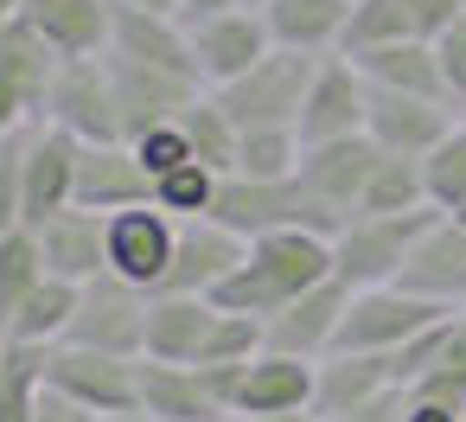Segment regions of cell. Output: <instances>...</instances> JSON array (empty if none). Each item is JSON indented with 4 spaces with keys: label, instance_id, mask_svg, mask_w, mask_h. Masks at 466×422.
<instances>
[{
    "label": "cell",
    "instance_id": "6da1fadb",
    "mask_svg": "<svg viewBox=\"0 0 466 422\" xmlns=\"http://www.w3.org/2000/svg\"><path fill=\"white\" fill-rule=\"evenodd\" d=\"M319 282H332V237L326 231H275V237H256L249 256L205 301L224 307V314H249V320L268 326L288 301H300Z\"/></svg>",
    "mask_w": 466,
    "mask_h": 422
},
{
    "label": "cell",
    "instance_id": "7a4b0ae2",
    "mask_svg": "<svg viewBox=\"0 0 466 422\" xmlns=\"http://www.w3.org/2000/svg\"><path fill=\"white\" fill-rule=\"evenodd\" d=\"M211 218L224 231H237L243 243L256 237H275V231H339V218L300 186V180H243V173H224L218 180V205Z\"/></svg>",
    "mask_w": 466,
    "mask_h": 422
},
{
    "label": "cell",
    "instance_id": "3957f363",
    "mask_svg": "<svg viewBox=\"0 0 466 422\" xmlns=\"http://www.w3.org/2000/svg\"><path fill=\"white\" fill-rule=\"evenodd\" d=\"M434 218H441L434 205L396 211V218H345V224L332 231V275H339L345 288H390Z\"/></svg>",
    "mask_w": 466,
    "mask_h": 422
},
{
    "label": "cell",
    "instance_id": "277c9868",
    "mask_svg": "<svg viewBox=\"0 0 466 422\" xmlns=\"http://www.w3.org/2000/svg\"><path fill=\"white\" fill-rule=\"evenodd\" d=\"M313 71H319V58L275 46L256 71H243L237 84H224V90H211V97L224 103V116H230L243 135H249V129H294V135H300V103H307Z\"/></svg>",
    "mask_w": 466,
    "mask_h": 422
},
{
    "label": "cell",
    "instance_id": "5b68a950",
    "mask_svg": "<svg viewBox=\"0 0 466 422\" xmlns=\"http://www.w3.org/2000/svg\"><path fill=\"white\" fill-rule=\"evenodd\" d=\"M453 307H434L409 288H351V307H345V326H339V345L332 352H402L415 345L421 333H434Z\"/></svg>",
    "mask_w": 466,
    "mask_h": 422
},
{
    "label": "cell",
    "instance_id": "8992f818",
    "mask_svg": "<svg viewBox=\"0 0 466 422\" xmlns=\"http://www.w3.org/2000/svg\"><path fill=\"white\" fill-rule=\"evenodd\" d=\"M46 384L96 416H128L141 409V358L90 352V345H52L46 352Z\"/></svg>",
    "mask_w": 466,
    "mask_h": 422
},
{
    "label": "cell",
    "instance_id": "52a82bcc",
    "mask_svg": "<svg viewBox=\"0 0 466 422\" xmlns=\"http://www.w3.org/2000/svg\"><path fill=\"white\" fill-rule=\"evenodd\" d=\"M103 250H109V275L141 288V294H160L167 269H173V250H179V218H167L160 205H128V211H109L103 224Z\"/></svg>",
    "mask_w": 466,
    "mask_h": 422
},
{
    "label": "cell",
    "instance_id": "ba28073f",
    "mask_svg": "<svg viewBox=\"0 0 466 422\" xmlns=\"http://www.w3.org/2000/svg\"><path fill=\"white\" fill-rule=\"evenodd\" d=\"M147 307H154V294H141V288H128V282H116V275H96V282H84V294H77V320H71V339H65V345L141 358V352H147Z\"/></svg>",
    "mask_w": 466,
    "mask_h": 422
},
{
    "label": "cell",
    "instance_id": "9c48e42d",
    "mask_svg": "<svg viewBox=\"0 0 466 422\" xmlns=\"http://www.w3.org/2000/svg\"><path fill=\"white\" fill-rule=\"evenodd\" d=\"M77 160H84V141L58 122H33L26 141H20V186H26V231L46 224L52 211H71L77 205Z\"/></svg>",
    "mask_w": 466,
    "mask_h": 422
},
{
    "label": "cell",
    "instance_id": "30bf717a",
    "mask_svg": "<svg viewBox=\"0 0 466 422\" xmlns=\"http://www.w3.org/2000/svg\"><path fill=\"white\" fill-rule=\"evenodd\" d=\"M46 122L71 129L77 141H122V103L103 58H65L46 97Z\"/></svg>",
    "mask_w": 466,
    "mask_h": 422
},
{
    "label": "cell",
    "instance_id": "8fae6325",
    "mask_svg": "<svg viewBox=\"0 0 466 422\" xmlns=\"http://www.w3.org/2000/svg\"><path fill=\"white\" fill-rule=\"evenodd\" d=\"M186 39H192V65H198V84H205V90H224V84H237L243 71H256V65L275 52L268 26H262V7L218 14V20H198V26H186Z\"/></svg>",
    "mask_w": 466,
    "mask_h": 422
},
{
    "label": "cell",
    "instance_id": "7c38bea8",
    "mask_svg": "<svg viewBox=\"0 0 466 422\" xmlns=\"http://www.w3.org/2000/svg\"><path fill=\"white\" fill-rule=\"evenodd\" d=\"M460 122L453 103H434V97H396V90H370L364 103V135L383 148V154H402V160H428L447 129Z\"/></svg>",
    "mask_w": 466,
    "mask_h": 422
},
{
    "label": "cell",
    "instance_id": "4fadbf2b",
    "mask_svg": "<svg viewBox=\"0 0 466 422\" xmlns=\"http://www.w3.org/2000/svg\"><path fill=\"white\" fill-rule=\"evenodd\" d=\"M377 160H383V148L370 141V135H345V141H313V148H300V186L345 224L351 211H358V199H364V186H370V173H377Z\"/></svg>",
    "mask_w": 466,
    "mask_h": 422
},
{
    "label": "cell",
    "instance_id": "5bb4252c",
    "mask_svg": "<svg viewBox=\"0 0 466 422\" xmlns=\"http://www.w3.org/2000/svg\"><path fill=\"white\" fill-rule=\"evenodd\" d=\"M364 103H370V84L358 77V65L345 52L319 58V71L307 84V103H300V148L364 135Z\"/></svg>",
    "mask_w": 466,
    "mask_h": 422
},
{
    "label": "cell",
    "instance_id": "9a60e30c",
    "mask_svg": "<svg viewBox=\"0 0 466 422\" xmlns=\"http://www.w3.org/2000/svg\"><path fill=\"white\" fill-rule=\"evenodd\" d=\"M313 384H319V358H294V352L262 345L237 377L230 422L237 416H300V409H313Z\"/></svg>",
    "mask_w": 466,
    "mask_h": 422
},
{
    "label": "cell",
    "instance_id": "2e32d148",
    "mask_svg": "<svg viewBox=\"0 0 466 422\" xmlns=\"http://www.w3.org/2000/svg\"><path fill=\"white\" fill-rule=\"evenodd\" d=\"M453 20H460L453 0H351V26H345V46H339V52L351 58V52L402 46V39L434 46Z\"/></svg>",
    "mask_w": 466,
    "mask_h": 422
},
{
    "label": "cell",
    "instance_id": "e0dca14e",
    "mask_svg": "<svg viewBox=\"0 0 466 422\" xmlns=\"http://www.w3.org/2000/svg\"><path fill=\"white\" fill-rule=\"evenodd\" d=\"M396 288H409V294H421V301L460 314V307H466V224L441 211V218L421 231V243L409 250Z\"/></svg>",
    "mask_w": 466,
    "mask_h": 422
},
{
    "label": "cell",
    "instance_id": "ac0fdd59",
    "mask_svg": "<svg viewBox=\"0 0 466 422\" xmlns=\"http://www.w3.org/2000/svg\"><path fill=\"white\" fill-rule=\"evenodd\" d=\"M345 307H351V288L332 275V282L307 288L300 301H288V307H281V314L262 326V339H268L275 352H294V358H326V352L339 345Z\"/></svg>",
    "mask_w": 466,
    "mask_h": 422
},
{
    "label": "cell",
    "instance_id": "d6986e66",
    "mask_svg": "<svg viewBox=\"0 0 466 422\" xmlns=\"http://www.w3.org/2000/svg\"><path fill=\"white\" fill-rule=\"evenodd\" d=\"M77 205L84 211H128V205H154V180L135 160L128 141H84L77 160Z\"/></svg>",
    "mask_w": 466,
    "mask_h": 422
},
{
    "label": "cell",
    "instance_id": "ffe728a7",
    "mask_svg": "<svg viewBox=\"0 0 466 422\" xmlns=\"http://www.w3.org/2000/svg\"><path fill=\"white\" fill-rule=\"evenodd\" d=\"M20 20L58 58H103L116 39V0H26Z\"/></svg>",
    "mask_w": 466,
    "mask_h": 422
},
{
    "label": "cell",
    "instance_id": "44dd1931",
    "mask_svg": "<svg viewBox=\"0 0 466 422\" xmlns=\"http://www.w3.org/2000/svg\"><path fill=\"white\" fill-rule=\"evenodd\" d=\"M103 211H84V205H71V211H52L46 224H33V237H39V256H46V275H58V282H96V275H109V250H103Z\"/></svg>",
    "mask_w": 466,
    "mask_h": 422
},
{
    "label": "cell",
    "instance_id": "7402d4cb",
    "mask_svg": "<svg viewBox=\"0 0 466 422\" xmlns=\"http://www.w3.org/2000/svg\"><path fill=\"white\" fill-rule=\"evenodd\" d=\"M243 256H249V243L237 231H224L218 218H192V224H179V250H173L160 294H211Z\"/></svg>",
    "mask_w": 466,
    "mask_h": 422
},
{
    "label": "cell",
    "instance_id": "603a6c76",
    "mask_svg": "<svg viewBox=\"0 0 466 422\" xmlns=\"http://www.w3.org/2000/svg\"><path fill=\"white\" fill-rule=\"evenodd\" d=\"M390 390H409V384L396 377V365L383 352H326L319 358V384H313V416L326 422V416H345V409L377 403Z\"/></svg>",
    "mask_w": 466,
    "mask_h": 422
},
{
    "label": "cell",
    "instance_id": "cb8c5ba5",
    "mask_svg": "<svg viewBox=\"0 0 466 422\" xmlns=\"http://www.w3.org/2000/svg\"><path fill=\"white\" fill-rule=\"evenodd\" d=\"M262 26L281 52L332 58L351 26V0H262Z\"/></svg>",
    "mask_w": 466,
    "mask_h": 422
},
{
    "label": "cell",
    "instance_id": "d4e9b609",
    "mask_svg": "<svg viewBox=\"0 0 466 422\" xmlns=\"http://www.w3.org/2000/svg\"><path fill=\"white\" fill-rule=\"evenodd\" d=\"M141 409L154 422H230L198 365H160V358H141Z\"/></svg>",
    "mask_w": 466,
    "mask_h": 422
},
{
    "label": "cell",
    "instance_id": "484cf974",
    "mask_svg": "<svg viewBox=\"0 0 466 422\" xmlns=\"http://www.w3.org/2000/svg\"><path fill=\"white\" fill-rule=\"evenodd\" d=\"M211 326H218V307H211L205 294H154V307H147V352H141V358L198 365Z\"/></svg>",
    "mask_w": 466,
    "mask_h": 422
},
{
    "label": "cell",
    "instance_id": "4316f807",
    "mask_svg": "<svg viewBox=\"0 0 466 422\" xmlns=\"http://www.w3.org/2000/svg\"><path fill=\"white\" fill-rule=\"evenodd\" d=\"M351 65H358V77H364L370 90H396V97H434V103H447V90H441V65H434V46H421V39L351 52Z\"/></svg>",
    "mask_w": 466,
    "mask_h": 422
},
{
    "label": "cell",
    "instance_id": "83f0119b",
    "mask_svg": "<svg viewBox=\"0 0 466 422\" xmlns=\"http://www.w3.org/2000/svg\"><path fill=\"white\" fill-rule=\"evenodd\" d=\"M77 282H58V275H46L26 301H20V314H14V326H7V339L14 345H39V352H52V345H65L71 339V320H77Z\"/></svg>",
    "mask_w": 466,
    "mask_h": 422
},
{
    "label": "cell",
    "instance_id": "f1b7e54d",
    "mask_svg": "<svg viewBox=\"0 0 466 422\" xmlns=\"http://www.w3.org/2000/svg\"><path fill=\"white\" fill-rule=\"evenodd\" d=\"M58 52L26 26V20H14V26H0V71H7L26 97H33V109H39V122H46V97H52V77H58Z\"/></svg>",
    "mask_w": 466,
    "mask_h": 422
},
{
    "label": "cell",
    "instance_id": "f546056e",
    "mask_svg": "<svg viewBox=\"0 0 466 422\" xmlns=\"http://www.w3.org/2000/svg\"><path fill=\"white\" fill-rule=\"evenodd\" d=\"M421 205H428V180H421V160L383 154L351 218H396V211H421Z\"/></svg>",
    "mask_w": 466,
    "mask_h": 422
},
{
    "label": "cell",
    "instance_id": "4dcf8cb0",
    "mask_svg": "<svg viewBox=\"0 0 466 422\" xmlns=\"http://www.w3.org/2000/svg\"><path fill=\"white\" fill-rule=\"evenodd\" d=\"M179 129H186V141H192L198 167H211V173H237V141H243V129L224 116V103H218L211 90L179 116Z\"/></svg>",
    "mask_w": 466,
    "mask_h": 422
},
{
    "label": "cell",
    "instance_id": "1f68e13d",
    "mask_svg": "<svg viewBox=\"0 0 466 422\" xmlns=\"http://www.w3.org/2000/svg\"><path fill=\"white\" fill-rule=\"evenodd\" d=\"M46 282V256H39V237L33 231H14V237H0V339H7L20 301Z\"/></svg>",
    "mask_w": 466,
    "mask_h": 422
},
{
    "label": "cell",
    "instance_id": "d6a6232c",
    "mask_svg": "<svg viewBox=\"0 0 466 422\" xmlns=\"http://www.w3.org/2000/svg\"><path fill=\"white\" fill-rule=\"evenodd\" d=\"M39 390H46V352L7 339V371H0V422H39Z\"/></svg>",
    "mask_w": 466,
    "mask_h": 422
},
{
    "label": "cell",
    "instance_id": "836d02e7",
    "mask_svg": "<svg viewBox=\"0 0 466 422\" xmlns=\"http://www.w3.org/2000/svg\"><path fill=\"white\" fill-rule=\"evenodd\" d=\"M421 180H428V205L460 218L466 211V116L447 129V141L421 160Z\"/></svg>",
    "mask_w": 466,
    "mask_h": 422
},
{
    "label": "cell",
    "instance_id": "e575fe53",
    "mask_svg": "<svg viewBox=\"0 0 466 422\" xmlns=\"http://www.w3.org/2000/svg\"><path fill=\"white\" fill-rule=\"evenodd\" d=\"M218 180H224V173H211V167L186 160V167H173V173H160V180H154V205H160L167 218H179V224L211 218V205H218Z\"/></svg>",
    "mask_w": 466,
    "mask_h": 422
},
{
    "label": "cell",
    "instance_id": "d590c367",
    "mask_svg": "<svg viewBox=\"0 0 466 422\" xmlns=\"http://www.w3.org/2000/svg\"><path fill=\"white\" fill-rule=\"evenodd\" d=\"M237 173L243 180H294L300 173V135L294 129H249L237 141Z\"/></svg>",
    "mask_w": 466,
    "mask_h": 422
},
{
    "label": "cell",
    "instance_id": "8d00e7d4",
    "mask_svg": "<svg viewBox=\"0 0 466 422\" xmlns=\"http://www.w3.org/2000/svg\"><path fill=\"white\" fill-rule=\"evenodd\" d=\"M409 390H434V396H453L466 403V307L441 326V345H434V365L409 384Z\"/></svg>",
    "mask_w": 466,
    "mask_h": 422
},
{
    "label": "cell",
    "instance_id": "74e56055",
    "mask_svg": "<svg viewBox=\"0 0 466 422\" xmlns=\"http://www.w3.org/2000/svg\"><path fill=\"white\" fill-rule=\"evenodd\" d=\"M128 148H135V160L147 167V180H160V173H173V167H186V160H198L179 122H154V129H141V135H135Z\"/></svg>",
    "mask_w": 466,
    "mask_h": 422
},
{
    "label": "cell",
    "instance_id": "f35d334b",
    "mask_svg": "<svg viewBox=\"0 0 466 422\" xmlns=\"http://www.w3.org/2000/svg\"><path fill=\"white\" fill-rule=\"evenodd\" d=\"M20 141H26V135H14V141H0V237H14V231H26V186H20Z\"/></svg>",
    "mask_w": 466,
    "mask_h": 422
},
{
    "label": "cell",
    "instance_id": "ab89813d",
    "mask_svg": "<svg viewBox=\"0 0 466 422\" xmlns=\"http://www.w3.org/2000/svg\"><path fill=\"white\" fill-rule=\"evenodd\" d=\"M434 65H441V90H447V103L466 116V14L434 39Z\"/></svg>",
    "mask_w": 466,
    "mask_h": 422
},
{
    "label": "cell",
    "instance_id": "60d3db41",
    "mask_svg": "<svg viewBox=\"0 0 466 422\" xmlns=\"http://www.w3.org/2000/svg\"><path fill=\"white\" fill-rule=\"evenodd\" d=\"M39 122V109H33V97L7 77V71H0V141H14V135H26Z\"/></svg>",
    "mask_w": 466,
    "mask_h": 422
},
{
    "label": "cell",
    "instance_id": "b9f144b4",
    "mask_svg": "<svg viewBox=\"0 0 466 422\" xmlns=\"http://www.w3.org/2000/svg\"><path fill=\"white\" fill-rule=\"evenodd\" d=\"M402 422H466V403L453 396H434V390H409V409Z\"/></svg>",
    "mask_w": 466,
    "mask_h": 422
},
{
    "label": "cell",
    "instance_id": "7bdbcfd3",
    "mask_svg": "<svg viewBox=\"0 0 466 422\" xmlns=\"http://www.w3.org/2000/svg\"><path fill=\"white\" fill-rule=\"evenodd\" d=\"M402 409H409V390H390V396H377V403H358V409H345V416H326V422H402Z\"/></svg>",
    "mask_w": 466,
    "mask_h": 422
},
{
    "label": "cell",
    "instance_id": "ee69618b",
    "mask_svg": "<svg viewBox=\"0 0 466 422\" xmlns=\"http://www.w3.org/2000/svg\"><path fill=\"white\" fill-rule=\"evenodd\" d=\"M39 422H103L96 409H84V403H71V396H58L52 384L39 390Z\"/></svg>",
    "mask_w": 466,
    "mask_h": 422
},
{
    "label": "cell",
    "instance_id": "f6af8a7d",
    "mask_svg": "<svg viewBox=\"0 0 466 422\" xmlns=\"http://www.w3.org/2000/svg\"><path fill=\"white\" fill-rule=\"evenodd\" d=\"M256 0H186L179 7V26H198V20H218V14H243Z\"/></svg>",
    "mask_w": 466,
    "mask_h": 422
},
{
    "label": "cell",
    "instance_id": "bcb514c9",
    "mask_svg": "<svg viewBox=\"0 0 466 422\" xmlns=\"http://www.w3.org/2000/svg\"><path fill=\"white\" fill-rule=\"evenodd\" d=\"M116 7H135V14H167V20H179V7H186V0H116Z\"/></svg>",
    "mask_w": 466,
    "mask_h": 422
},
{
    "label": "cell",
    "instance_id": "7dc6e473",
    "mask_svg": "<svg viewBox=\"0 0 466 422\" xmlns=\"http://www.w3.org/2000/svg\"><path fill=\"white\" fill-rule=\"evenodd\" d=\"M237 422H319L313 409H300V416H237Z\"/></svg>",
    "mask_w": 466,
    "mask_h": 422
},
{
    "label": "cell",
    "instance_id": "c3c4849f",
    "mask_svg": "<svg viewBox=\"0 0 466 422\" xmlns=\"http://www.w3.org/2000/svg\"><path fill=\"white\" fill-rule=\"evenodd\" d=\"M103 422H154L147 409H128V416H103Z\"/></svg>",
    "mask_w": 466,
    "mask_h": 422
},
{
    "label": "cell",
    "instance_id": "681fc988",
    "mask_svg": "<svg viewBox=\"0 0 466 422\" xmlns=\"http://www.w3.org/2000/svg\"><path fill=\"white\" fill-rule=\"evenodd\" d=\"M0 371H7V339H0Z\"/></svg>",
    "mask_w": 466,
    "mask_h": 422
},
{
    "label": "cell",
    "instance_id": "f907efd6",
    "mask_svg": "<svg viewBox=\"0 0 466 422\" xmlns=\"http://www.w3.org/2000/svg\"><path fill=\"white\" fill-rule=\"evenodd\" d=\"M453 7H460V14H466V0H453Z\"/></svg>",
    "mask_w": 466,
    "mask_h": 422
},
{
    "label": "cell",
    "instance_id": "816d5d0a",
    "mask_svg": "<svg viewBox=\"0 0 466 422\" xmlns=\"http://www.w3.org/2000/svg\"><path fill=\"white\" fill-rule=\"evenodd\" d=\"M460 224H466V211H460Z\"/></svg>",
    "mask_w": 466,
    "mask_h": 422
},
{
    "label": "cell",
    "instance_id": "f5cc1de1",
    "mask_svg": "<svg viewBox=\"0 0 466 422\" xmlns=\"http://www.w3.org/2000/svg\"><path fill=\"white\" fill-rule=\"evenodd\" d=\"M256 7H262V0H256Z\"/></svg>",
    "mask_w": 466,
    "mask_h": 422
}]
</instances>
